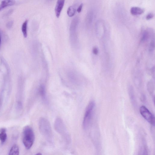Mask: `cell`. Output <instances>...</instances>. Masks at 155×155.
<instances>
[{
    "mask_svg": "<svg viewBox=\"0 0 155 155\" xmlns=\"http://www.w3.org/2000/svg\"><path fill=\"white\" fill-rule=\"evenodd\" d=\"M35 155H42V153H39Z\"/></svg>",
    "mask_w": 155,
    "mask_h": 155,
    "instance_id": "obj_22",
    "label": "cell"
},
{
    "mask_svg": "<svg viewBox=\"0 0 155 155\" xmlns=\"http://www.w3.org/2000/svg\"><path fill=\"white\" fill-rule=\"evenodd\" d=\"M154 41H152L151 43L149 46V50L150 52H152L153 51L154 48Z\"/></svg>",
    "mask_w": 155,
    "mask_h": 155,
    "instance_id": "obj_16",
    "label": "cell"
},
{
    "mask_svg": "<svg viewBox=\"0 0 155 155\" xmlns=\"http://www.w3.org/2000/svg\"><path fill=\"white\" fill-rule=\"evenodd\" d=\"M7 138V135L6 129H2L0 130V141L2 144H4L6 142Z\"/></svg>",
    "mask_w": 155,
    "mask_h": 155,
    "instance_id": "obj_9",
    "label": "cell"
},
{
    "mask_svg": "<svg viewBox=\"0 0 155 155\" xmlns=\"http://www.w3.org/2000/svg\"><path fill=\"white\" fill-rule=\"evenodd\" d=\"M12 22H9L7 24L8 27H11L12 26Z\"/></svg>",
    "mask_w": 155,
    "mask_h": 155,
    "instance_id": "obj_20",
    "label": "cell"
},
{
    "mask_svg": "<svg viewBox=\"0 0 155 155\" xmlns=\"http://www.w3.org/2000/svg\"><path fill=\"white\" fill-rule=\"evenodd\" d=\"M28 23V20H26L23 24L22 27V32L24 37L25 38L27 37V27Z\"/></svg>",
    "mask_w": 155,
    "mask_h": 155,
    "instance_id": "obj_11",
    "label": "cell"
},
{
    "mask_svg": "<svg viewBox=\"0 0 155 155\" xmlns=\"http://www.w3.org/2000/svg\"><path fill=\"white\" fill-rule=\"evenodd\" d=\"M1 34H0V48H1Z\"/></svg>",
    "mask_w": 155,
    "mask_h": 155,
    "instance_id": "obj_21",
    "label": "cell"
},
{
    "mask_svg": "<svg viewBox=\"0 0 155 155\" xmlns=\"http://www.w3.org/2000/svg\"><path fill=\"white\" fill-rule=\"evenodd\" d=\"M40 132L45 137L50 138L52 135V130L49 121L45 118H41L39 121Z\"/></svg>",
    "mask_w": 155,
    "mask_h": 155,
    "instance_id": "obj_3",
    "label": "cell"
},
{
    "mask_svg": "<svg viewBox=\"0 0 155 155\" xmlns=\"http://www.w3.org/2000/svg\"><path fill=\"white\" fill-rule=\"evenodd\" d=\"M19 149L17 145H14L11 148L9 155H19Z\"/></svg>",
    "mask_w": 155,
    "mask_h": 155,
    "instance_id": "obj_10",
    "label": "cell"
},
{
    "mask_svg": "<svg viewBox=\"0 0 155 155\" xmlns=\"http://www.w3.org/2000/svg\"><path fill=\"white\" fill-rule=\"evenodd\" d=\"M139 155H148V151L146 148H143L140 151Z\"/></svg>",
    "mask_w": 155,
    "mask_h": 155,
    "instance_id": "obj_15",
    "label": "cell"
},
{
    "mask_svg": "<svg viewBox=\"0 0 155 155\" xmlns=\"http://www.w3.org/2000/svg\"><path fill=\"white\" fill-rule=\"evenodd\" d=\"M149 37L148 33L147 31H145L144 32L142 38V40L143 41H146L148 39Z\"/></svg>",
    "mask_w": 155,
    "mask_h": 155,
    "instance_id": "obj_14",
    "label": "cell"
},
{
    "mask_svg": "<svg viewBox=\"0 0 155 155\" xmlns=\"http://www.w3.org/2000/svg\"><path fill=\"white\" fill-rule=\"evenodd\" d=\"M39 92L40 96L43 99H45L46 97V92L44 86L41 85L39 88Z\"/></svg>",
    "mask_w": 155,
    "mask_h": 155,
    "instance_id": "obj_12",
    "label": "cell"
},
{
    "mask_svg": "<svg viewBox=\"0 0 155 155\" xmlns=\"http://www.w3.org/2000/svg\"><path fill=\"white\" fill-rule=\"evenodd\" d=\"M83 4H81L80 6L77 9V11L78 13H80L81 12L83 7Z\"/></svg>",
    "mask_w": 155,
    "mask_h": 155,
    "instance_id": "obj_19",
    "label": "cell"
},
{
    "mask_svg": "<svg viewBox=\"0 0 155 155\" xmlns=\"http://www.w3.org/2000/svg\"><path fill=\"white\" fill-rule=\"evenodd\" d=\"M140 112L143 117L153 126L155 125V119L154 116L145 106H143L140 108Z\"/></svg>",
    "mask_w": 155,
    "mask_h": 155,
    "instance_id": "obj_4",
    "label": "cell"
},
{
    "mask_svg": "<svg viewBox=\"0 0 155 155\" xmlns=\"http://www.w3.org/2000/svg\"><path fill=\"white\" fill-rule=\"evenodd\" d=\"M65 1L64 0H58L57 2L55 11L56 17L58 18L64 6Z\"/></svg>",
    "mask_w": 155,
    "mask_h": 155,
    "instance_id": "obj_6",
    "label": "cell"
},
{
    "mask_svg": "<svg viewBox=\"0 0 155 155\" xmlns=\"http://www.w3.org/2000/svg\"><path fill=\"white\" fill-rule=\"evenodd\" d=\"M92 52L95 55H97L99 53L98 49L96 47H94L93 48Z\"/></svg>",
    "mask_w": 155,
    "mask_h": 155,
    "instance_id": "obj_18",
    "label": "cell"
},
{
    "mask_svg": "<svg viewBox=\"0 0 155 155\" xmlns=\"http://www.w3.org/2000/svg\"><path fill=\"white\" fill-rule=\"evenodd\" d=\"M54 126L56 129L60 132H64L66 130L64 123L63 120L60 118H57L56 120Z\"/></svg>",
    "mask_w": 155,
    "mask_h": 155,
    "instance_id": "obj_5",
    "label": "cell"
},
{
    "mask_svg": "<svg viewBox=\"0 0 155 155\" xmlns=\"http://www.w3.org/2000/svg\"><path fill=\"white\" fill-rule=\"evenodd\" d=\"M14 3L12 1H0V11L6 7L13 5Z\"/></svg>",
    "mask_w": 155,
    "mask_h": 155,
    "instance_id": "obj_8",
    "label": "cell"
},
{
    "mask_svg": "<svg viewBox=\"0 0 155 155\" xmlns=\"http://www.w3.org/2000/svg\"><path fill=\"white\" fill-rule=\"evenodd\" d=\"M144 12V10L142 8L138 7H133L130 10L131 13L133 15H141Z\"/></svg>",
    "mask_w": 155,
    "mask_h": 155,
    "instance_id": "obj_7",
    "label": "cell"
},
{
    "mask_svg": "<svg viewBox=\"0 0 155 155\" xmlns=\"http://www.w3.org/2000/svg\"><path fill=\"white\" fill-rule=\"evenodd\" d=\"M95 102H90L88 105L86 110L83 121V126L86 129L89 126L91 122L95 107Z\"/></svg>",
    "mask_w": 155,
    "mask_h": 155,
    "instance_id": "obj_2",
    "label": "cell"
},
{
    "mask_svg": "<svg viewBox=\"0 0 155 155\" xmlns=\"http://www.w3.org/2000/svg\"><path fill=\"white\" fill-rule=\"evenodd\" d=\"M154 16V15L153 13H149L147 15V16L146 17V19L147 20H150L153 18Z\"/></svg>",
    "mask_w": 155,
    "mask_h": 155,
    "instance_id": "obj_17",
    "label": "cell"
},
{
    "mask_svg": "<svg viewBox=\"0 0 155 155\" xmlns=\"http://www.w3.org/2000/svg\"><path fill=\"white\" fill-rule=\"evenodd\" d=\"M35 139V134L32 128L28 126L25 127L23 130V141L26 149H29L31 148Z\"/></svg>",
    "mask_w": 155,
    "mask_h": 155,
    "instance_id": "obj_1",
    "label": "cell"
},
{
    "mask_svg": "<svg viewBox=\"0 0 155 155\" xmlns=\"http://www.w3.org/2000/svg\"><path fill=\"white\" fill-rule=\"evenodd\" d=\"M75 9L73 6H70L68 9L67 13L69 16L72 17L75 14Z\"/></svg>",
    "mask_w": 155,
    "mask_h": 155,
    "instance_id": "obj_13",
    "label": "cell"
}]
</instances>
